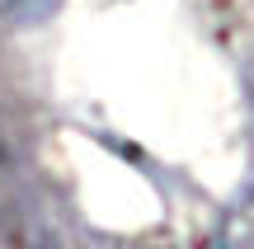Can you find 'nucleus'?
Listing matches in <instances>:
<instances>
[{"label": "nucleus", "mask_w": 254, "mask_h": 249, "mask_svg": "<svg viewBox=\"0 0 254 249\" xmlns=\"http://www.w3.org/2000/svg\"><path fill=\"white\" fill-rule=\"evenodd\" d=\"M52 5L57 0H5V9L14 19H43V14H52Z\"/></svg>", "instance_id": "obj_1"}]
</instances>
